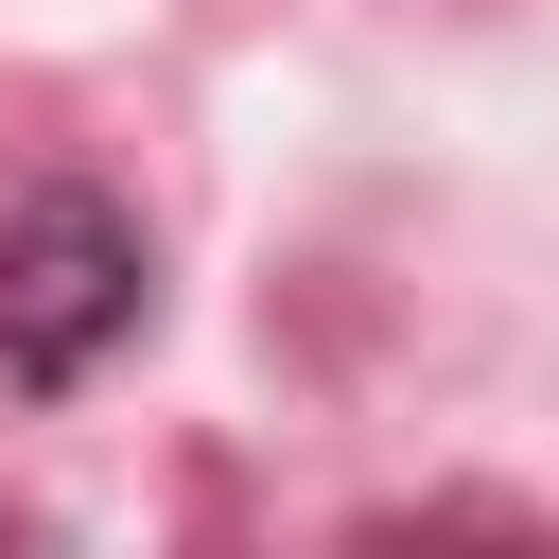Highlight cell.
I'll return each instance as SVG.
<instances>
[{"instance_id":"cell-1","label":"cell","mask_w":559,"mask_h":559,"mask_svg":"<svg viewBox=\"0 0 559 559\" xmlns=\"http://www.w3.org/2000/svg\"><path fill=\"white\" fill-rule=\"evenodd\" d=\"M140 314H157V245H140L105 192L52 175V192L0 210V367H17V384H87Z\"/></svg>"}]
</instances>
